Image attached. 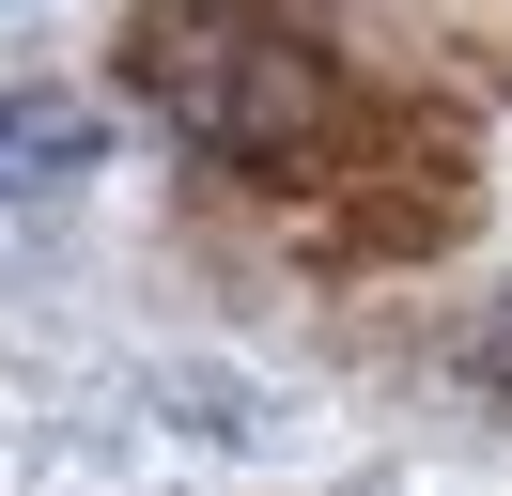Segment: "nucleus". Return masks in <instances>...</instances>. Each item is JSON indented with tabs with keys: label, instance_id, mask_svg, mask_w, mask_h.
Masks as SVG:
<instances>
[{
	"label": "nucleus",
	"instance_id": "obj_1",
	"mask_svg": "<svg viewBox=\"0 0 512 496\" xmlns=\"http://www.w3.org/2000/svg\"><path fill=\"white\" fill-rule=\"evenodd\" d=\"M140 78H156V109L187 124L202 155H295L326 124V78H311V47H295L264 0H156L140 16Z\"/></svg>",
	"mask_w": 512,
	"mask_h": 496
},
{
	"label": "nucleus",
	"instance_id": "obj_2",
	"mask_svg": "<svg viewBox=\"0 0 512 496\" xmlns=\"http://www.w3.org/2000/svg\"><path fill=\"white\" fill-rule=\"evenodd\" d=\"M78 171H94V109L78 93H16L0 109V217H47Z\"/></svg>",
	"mask_w": 512,
	"mask_h": 496
},
{
	"label": "nucleus",
	"instance_id": "obj_3",
	"mask_svg": "<svg viewBox=\"0 0 512 496\" xmlns=\"http://www.w3.org/2000/svg\"><path fill=\"white\" fill-rule=\"evenodd\" d=\"M481 372H497V388H512V310H497V326H481Z\"/></svg>",
	"mask_w": 512,
	"mask_h": 496
}]
</instances>
